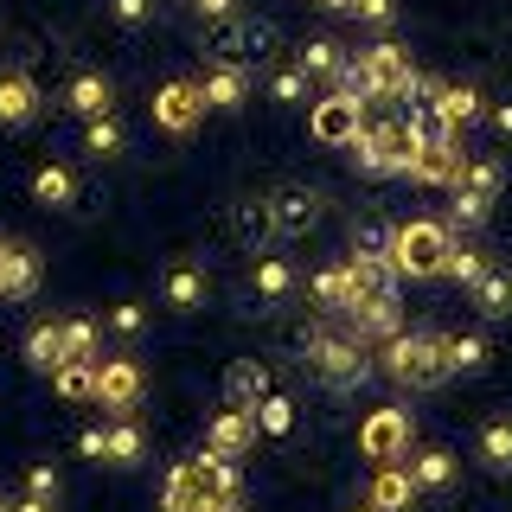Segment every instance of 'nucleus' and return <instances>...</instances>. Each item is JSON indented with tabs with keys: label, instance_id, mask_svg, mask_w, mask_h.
Instances as JSON below:
<instances>
[{
	"label": "nucleus",
	"instance_id": "1",
	"mask_svg": "<svg viewBox=\"0 0 512 512\" xmlns=\"http://www.w3.org/2000/svg\"><path fill=\"white\" fill-rule=\"evenodd\" d=\"M301 365H308L320 384H333V391H352V384H365L378 372L372 346L352 340L346 327H308V333H301Z\"/></svg>",
	"mask_w": 512,
	"mask_h": 512
},
{
	"label": "nucleus",
	"instance_id": "2",
	"mask_svg": "<svg viewBox=\"0 0 512 512\" xmlns=\"http://www.w3.org/2000/svg\"><path fill=\"white\" fill-rule=\"evenodd\" d=\"M372 365H378L391 384H404V391H436V384L448 378V365H442V333H436V327L391 333V340L378 346Z\"/></svg>",
	"mask_w": 512,
	"mask_h": 512
},
{
	"label": "nucleus",
	"instance_id": "3",
	"mask_svg": "<svg viewBox=\"0 0 512 512\" xmlns=\"http://www.w3.org/2000/svg\"><path fill=\"white\" fill-rule=\"evenodd\" d=\"M455 244V231L436 218H410V224H391V250H384V263H391L397 282H429L442 276V256Z\"/></svg>",
	"mask_w": 512,
	"mask_h": 512
},
{
	"label": "nucleus",
	"instance_id": "4",
	"mask_svg": "<svg viewBox=\"0 0 512 512\" xmlns=\"http://www.w3.org/2000/svg\"><path fill=\"white\" fill-rule=\"evenodd\" d=\"M205 45L224 58V64H269L276 58V26L269 20H250V13H224V20H212V32H205Z\"/></svg>",
	"mask_w": 512,
	"mask_h": 512
},
{
	"label": "nucleus",
	"instance_id": "5",
	"mask_svg": "<svg viewBox=\"0 0 512 512\" xmlns=\"http://www.w3.org/2000/svg\"><path fill=\"white\" fill-rule=\"evenodd\" d=\"M352 167L372 173V180H397L404 173V122H365L359 135L346 141Z\"/></svg>",
	"mask_w": 512,
	"mask_h": 512
},
{
	"label": "nucleus",
	"instance_id": "6",
	"mask_svg": "<svg viewBox=\"0 0 512 512\" xmlns=\"http://www.w3.org/2000/svg\"><path fill=\"white\" fill-rule=\"evenodd\" d=\"M359 58H365V77H372V103H404V90H410V77H416L410 45L378 39V45H365Z\"/></svg>",
	"mask_w": 512,
	"mask_h": 512
},
{
	"label": "nucleus",
	"instance_id": "7",
	"mask_svg": "<svg viewBox=\"0 0 512 512\" xmlns=\"http://www.w3.org/2000/svg\"><path fill=\"white\" fill-rule=\"evenodd\" d=\"M199 122H205L199 77H173V84L154 90V128H160V135H192Z\"/></svg>",
	"mask_w": 512,
	"mask_h": 512
},
{
	"label": "nucleus",
	"instance_id": "8",
	"mask_svg": "<svg viewBox=\"0 0 512 512\" xmlns=\"http://www.w3.org/2000/svg\"><path fill=\"white\" fill-rule=\"evenodd\" d=\"M346 333L365 346H384L391 333H404V314H397V295H352L346 301Z\"/></svg>",
	"mask_w": 512,
	"mask_h": 512
},
{
	"label": "nucleus",
	"instance_id": "9",
	"mask_svg": "<svg viewBox=\"0 0 512 512\" xmlns=\"http://www.w3.org/2000/svg\"><path fill=\"white\" fill-rule=\"evenodd\" d=\"M141 391H148V372H141L135 359H96L90 404H103V410H135Z\"/></svg>",
	"mask_w": 512,
	"mask_h": 512
},
{
	"label": "nucleus",
	"instance_id": "10",
	"mask_svg": "<svg viewBox=\"0 0 512 512\" xmlns=\"http://www.w3.org/2000/svg\"><path fill=\"white\" fill-rule=\"evenodd\" d=\"M359 128H365V103H352V96H333V90H327V96L308 109V135L327 141V148H346Z\"/></svg>",
	"mask_w": 512,
	"mask_h": 512
},
{
	"label": "nucleus",
	"instance_id": "11",
	"mask_svg": "<svg viewBox=\"0 0 512 512\" xmlns=\"http://www.w3.org/2000/svg\"><path fill=\"white\" fill-rule=\"evenodd\" d=\"M365 461H404L410 455V410H372L359 423Z\"/></svg>",
	"mask_w": 512,
	"mask_h": 512
},
{
	"label": "nucleus",
	"instance_id": "12",
	"mask_svg": "<svg viewBox=\"0 0 512 512\" xmlns=\"http://www.w3.org/2000/svg\"><path fill=\"white\" fill-rule=\"evenodd\" d=\"M32 199H39L45 212H77V205H84V173L64 167V160H45V167L32 173Z\"/></svg>",
	"mask_w": 512,
	"mask_h": 512
},
{
	"label": "nucleus",
	"instance_id": "13",
	"mask_svg": "<svg viewBox=\"0 0 512 512\" xmlns=\"http://www.w3.org/2000/svg\"><path fill=\"white\" fill-rule=\"evenodd\" d=\"M320 192L314 186H282L276 199H269V212H276V237H308L314 224H320Z\"/></svg>",
	"mask_w": 512,
	"mask_h": 512
},
{
	"label": "nucleus",
	"instance_id": "14",
	"mask_svg": "<svg viewBox=\"0 0 512 512\" xmlns=\"http://www.w3.org/2000/svg\"><path fill=\"white\" fill-rule=\"evenodd\" d=\"M148 455V429L135 423V410H109L103 423V468H135Z\"/></svg>",
	"mask_w": 512,
	"mask_h": 512
},
{
	"label": "nucleus",
	"instance_id": "15",
	"mask_svg": "<svg viewBox=\"0 0 512 512\" xmlns=\"http://www.w3.org/2000/svg\"><path fill=\"white\" fill-rule=\"evenodd\" d=\"M199 96H205V109H218V116H237V109L250 103V71L244 64H212V71L199 77Z\"/></svg>",
	"mask_w": 512,
	"mask_h": 512
},
{
	"label": "nucleus",
	"instance_id": "16",
	"mask_svg": "<svg viewBox=\"0 0 512 512\" xmlns=\"http://www.w3.org/2000/svg\"><path fill=\"white\" fill-rule=\"evenodd\" d=\"M250 442H256V416L250 410H237V404H224L212 423H205V448H212V455H250Z\"/></svg>",
	"mask_w": 512,
	"mask_h": 512
},
{
	"label": "nucleus",
	"instance_id": "17",
	"mask_svg": "<svg viewBox=\"0 0 512 512\" xmlns=\"http://www.w3.org/2000/svg\"><path fill=\"white\" fill-rule=\"evenodd\" d=\"M39 295V250L7 244L0 250V301H32Z\"/></svg>",
	"mask_w": 512,
	"mask_h": 512
},
{
	"label": "nucleus",
	"instance_id": "18",
	"mask_svg": "<svg viewBox=\"0 0 512 512\" xmlns=\"http://www.w3.org/2000/svg\"><path fill=\"white\" fill-rule=\"evenodd\" d=\"M231 237L250 256H263L269 244H276V212H269V199H237L231 205Z\"/></svg>",
	"mask_w": 512,
	"mask_h": 512
},
{
	"label": "nucleus",
	"instance_id": "19",
	"mask_svg": "<svg viewBox=\"0 0 512 512\" xmlns=\"http://www.w3.org/2000/svg\"><path fill=\"white\" fill-rule=\"evenodd\" d=\"M429 109H436V122L448 128V135H461V128H474L480 116H487V96H480L474 84H442Z\"/></svg>",
	"mask_w": 512,
	"mask_h": 512
},
{
	"label": "nucleus",
	"instance_id": "20",
	"mask_svg": "<svg viewBox=\"0 0 512 512\" xmlns=\"http://www.w3.org/2000/svg\"><path fill=\"white\" fill-rule=\"evenodd\" d=\"M295 288H301V276H295V263H288V256H269V250H263V256L250 263V295L263 301V308H276V301H288Z\"/></svg>",
	"mask_w": 512,
	"mask_h": 512
},
{
	"label": "nucleus",
	"instance_id": "21",
	"mask_svg": "<svg viewBox=\"0 0 512 512\" xmlns=\"http://www.w3.org/2000/svg\"><path fill=\"white\" fill-rule=\"evenodd\" d=\"M416 500V480L404 461H378V474H372V487H365V506H378V512H410Z\"/></svg>",
	"mask_w": 512,
	"mask_h": 512
},
{
	"label": "nucleus",
	"instance_id": "22",
	"mask_svg": "<svg viewBox=\"0 0 512 512\" xmlns=\"http://www.w3.org/2000/svg\"><path fill=\"white\" fill-rule=\"evenodd\" d=\"M269 391H276V378H269L263 359H237L231 372H224V404H237V410H256Z\"/></svg>",
	"mask_w": 512,
	"mask_h": 512
},
{
	"label": "nucleus",
	"instance_id": "23",
	"mask_svg": "<svg viewBox=\"0 0 512 512\" xmlns=\"http://www.w3.org/2000/svg\"><path fill=\"white\" fill-rule=\"evenodd\" d=\"M64 109H71V116H109V109H116V84H109L103 71H77L71 84H64Z\"/></svg>",
	"mask_w": 512,
	"mask_h": 512
},
{
	"label": "nucleus",
	"instance_id": "24",
	"mask_svg": "<svg viewBox=\"0 0 512 512\" xmlns=\"http://www.w3.org/2000/svg\"><path fill=\"white\" fill-rule=\"evenodd\" d=\"M160 295H167V308H173V314H199V308H205V295H212V276H205L199 263H173V269H167V282H160Z\"/></svg>",
	"mask_w": 512,
	"mask_h": 512
},
{
	"label": "nucleus",
	"instance_id": "25",
	"mask_svg": "<svg viewBox=\"0 0 512 512\" xmlns=\"http://www.w3.org/2000/svg\"><path fill=\"white\" fill-rule=\"evenodd\" d=\"M39 84H32L26 71H0V128H26L32 116H39Z\"/></svg>",
	"mask_w": 512,
	"mask_h": 512
},
{
	"label": "nucleus",
	"instance_id": "26",
	"mask_svg": "<svg viewBox=\"0 0 512 512\" xmlns=\"http://www.w3.org/2000/svg\"><path fill=\"white\" fill-rule=\"evenodd\" d=\"M487 359H493L487 333H442V365H448V378H474V372H487Z\"/></svg>",
	"mask_w": 512,
	"mask_h": 512
},
{
	"label": "nucleus",
	"instance_id": "27",
	"mask_svg": "<svg viewBox=\"0 0 512 512\" xmlns=\"http://www.w3.org/2000/svg\"><path fill=\"white\" fill-rule=\"evenodd\" d=\"M410 480H416V493H448L461 480V461L448 455V448H416V455H410Z\"/></svg>",
	"mask_w": 512,
	"mask_h": 512
},
{
	"label": "nucleus",
	"instance_id": "28",
	"mask_svg": "<svg viewBox=\"0 0 512 512\" xmlns=\"http://www.w3.org/2000/svg\"><path fill=\"white\" fill-rule=\"evenodd\" d=\"M192 468H199V480H205V500H244V474H237L231 455L199 448V455H192Z\"/></svg>",
	"mask_w": 512,
	"mask_h": 512
},
{
	"label": "nucleus",
	"instance_id": "29",
	"mask_svg": "<svg viewBox=\"0 0 512 512\" xmlns=\"http://www.w3.org/2000/svg\"><path fill=\"white\" fill-rule=\"evenodd\" d=\"M468 295H474V308L487 314V320H512V269L506 263H487V276H480Z\"/></svg>",
	"mask_w": 512,
	"mask_h": 512
},
{
	"label": "nucleus",
	"instance_id": "30",
	"mask_svg": "<svg viewBox=\"0 0 512 512\" xmlns=\"http://www.w3.org/2000/svg\"><path fill=\"white\" fill-rule=\"evenodd\" d=\"M205 506V480L192 461H180V468L167 474V487H160V512H199Z\"/></svg>",
	"mask_w": 512,
	"mask_h": 512
},
{
	"label": "nucleus",
	"instance_id": "31",
	"mask_svg": "<svg viewBox=\"0 0 512 512\" xmlns=\"http://www.w3.org/2000/svg\"><path fill=\"white\" fill-rule=\"evenodd\" d=\"M474 455H480V468H487V474H512V416H493V423L480 429Z\"/></svg>",
	"mask_w": 512,
	"mask_h": 512
},
{
	"label": "nucleus",
	"instance_id": "32",
	"mask_svg": "<svg viewBox=\"0 0 512 512\" xmlns=\"http://www.w3.org/2000/svg\"><path fill=\"white\" fill-rule=\"evenodd\" d=\"M26 365L39 378H52L64 365V346H58V320H39V327H26Z\"/></svg>",
	"mask_w": 512,
	"mask_h": 512
},
{
	"label": "nucleus",
	"instance_id": "33",
	"mask_svg": "<svg viewBox=\"0 0 512 512\" xmlns=\"http://www.w3.org/2000/svg\"><path fill=\"white\" fill-rule=\"evenodd\" d=\"M461 192H474V199H500V186H506V167L493 154H468V167H461V180H455Z\"/></svg>",
	"mask_w": 512,
	"mask_h": 512
},
{
	"label": "nucleus",
	"instance_id": "34",
	"mask_svg": "<svg viewBox=\"0 0 512 512\" xmlns=\"http://www.w3.org/2000/svg\"><path fill=\"white\" fill-rule=\"evenodd\" d=\"M346 276H352V295H397V276L384 256H346Z\"/></svg>",
	"mask_w": 512,
	"mask_h": 512
},
{
	"label": "nucleus",
	"instance_id": "35",
	"mask_svg": "<svg viewBox=\"0 0 512 512\" xmlns=\"http://www.w3.org/2000/svg\"><path fill=\"white\" fill-rule=\"evenodd\" d=\"M346 301H352V276H346V263H327V269L314 276V308L340 320V314H346Z\"/></svg>",
	"mask_w": 512,
	"mask_h": 512
},
{
	"label": "nucleus",
	"instance_id": "36",
	"mask_svg": "<svg viewBox=\"0 0 512 512\" xmlns=\"http://www.w3.org/2000/svg\"><path fill=\"white\" fill-rule=\"evenodd\" d=\"M122 148H128V135H122L116 109H109V116H90V122H84V154H90V160H116Z\"/></svg>",
	"mask_w": 512,
	"mask_h": 512
},
{
	"label": "nucleus",
	"instance_id": "37",
	"mask_svg": "<svg viewBox=\"0 0 512 512\" xmlns=\"http://www.w3.org/2000/svg\"><path fill=\"white\" fill-rule=\"evenodd\" d=\"M58 346L64 359H103V333H96V320H58Z\"/></svg>",
	"mask_w": 512,
	"mask_h": 512
},
{
	"label": "nucleus",
	"instance_id": "38",
	"mask_svg": "<svg viewBox=\"0 0 512 512\" xmlns=\"http://www.w3.org/2000/svg\"><path fill=\"white\" fill-rule=\"evenodd\" d=\"M487 263H493L487 250H474V244H448V256H442V276H448V282H461V288H474L480 276H487Z\"/></svg>",
	"mask_w": 512,
	"mask_h": 512
},
{
	"label": "nucleus",
	"instance_id": "39",
	"mask_svg": "<svg viewBox=\"0 0 512 512\" xmlns=\"http://www.w3.org/2000/svg\"><path fill=\"white\" fill-rule=\"evenodd\" d=\"M90 384H96V359H64L58 372H52V391H58V397H71V404H84Z\"/></svg>",
	"mask_w": 512,
	"mask_h": 512
},
{
	"label": "nucleus",
	"instance_id": "40",
	"mask_svg": "<svg viewBox=\"0 0 512 512\" xmlns=\"http://www.w3.org/2000/svg\"><path fill=\"white\" fill-rule=\"evenodd\" d=\"M327 84H333V96H352V103L372 109V77H365V58H340Z\"/></svg>",
	"mask_w": 512,
	"mask_h": 512
},
{
	"label": "nucleus",
	"instance_id": "41",
	"mask_svg": "<svg viewBox=\"0 0 512 512\" xmlns=\"http://www.w3.org/2000/svg\"><path fill=\"white\" fill-rule=\"evenodd\" d=\"M250 416H256V436H276V442L288 436V429H295V404H288L282 391H269V397H263V404H256Z\"/></svg>",
	"mask_w": 512,
	"mask_h": 512
},
{
	"label": "nucleus",
	"instance_id": "42",
	"mask_svg": "<svg viewBox=\"0 0 512 512\" xmlns=\"http://www.w3.org/2000/svg\"><path fill=\"white\" fill-rule=\"evenodd\" d=\"M448 192H455V205H448V231H480V224L493 218L487 199H474V192H461V186H448Z\"/></svg>",
	"mask_w": 512,
	"mask_h": 512
},
{
	"label": "nucleus",
	"instance_id": "43",
	"mask_svg": "<svg viewBox=\"0 0 512 512\" xmlns=\"http://www.w3.org/2000/svg\"><path fill=\"white\" fill-rule=\"evenodd\" d=\"M340 58H346V52H340L333 39H308V45L295 52V64H301L308 77H333V64H340Z\"/></svg>",
	"mask_w": 512,
	"mask_h": 512
},
{
	"label": "nucleus",
	"instance_id": "44",
	"mask_svg": "<svg viewBox=\"0 0 512 512\" xmlns=\"http://www.w3.org/2000/svg\"><path fill=\"white\" fill-rule=\"evenodd\" d=\"M269 96L295 109L301 96H308V71H301V64H276V71H269Z\"/></svg>",
	"mask_w": 512,
	"mask_h": 512
},
{
	"label": "nucleus",
	"instance_id": "45",
	"mask_svg": "<svg viewBox=\"0 0 512 512\" xmlns=\"http://www.w3.org/2000/svg\"><path fill=\"white\" fill-rule=\"evenodd\" d=\"M384 250H391V224H378V218L352 224V256H384Z\"/></svg>",
	"mask_w": 512,
	"mask_h": 512
},
{
	"label": "nucleus",
	"instance_id": "46",
	"mask_svg": "<svg viewBox=\"0 0 512 512\" xmlns=\"http://www.w3.org/2000/svg\"><path fill=\"white\" fill-rule=\"evenodd\" d=\"M141 327H148V308H141V301H116V308H109V333H116V340H135Z\"/></svg>",
	"mask_w": 512,
	"mask_h": 512
},
{
	"label": "nucleus",
	"instance_id": "47",
	"mask_svg": "<svg viewBox=\"0 0 512 512\" xmlns=\"http://www.w3.org/2000/svg\"><path fill=\"white\" fill-rule=\"evenodd\" d=\"M26 493L58 506V468H52V461H32V468H26Z\"/></svg>",
	"mask_w": 512,
	"mask_h": 512
},
{
	"label": "nucleus",
	"instance_id": "48",
	"mask_svg": "<svg viewBox=\"0 0 512 512\" xmlns=\"http://www.w3.org/2000/svg\"><path fill=\"white\" fill-rule=\"evenodd\" d=\"M109 13H116V26H148L160 13V0H109Z\"/></svg>",
	"mask_w": 512,
	"mask_h": 512
},
{
	"label": "nucleus",
	"instance_id": "49",
	"mask_svg": "<svg viewBox=\"0 0 512 512\" xmlns=\"http://www.w3.org/2000/svg\"><path fill=\"white\" fill-rule=\"evenodd\" d=\"M352 13H359L365 26H391V20H397V0H359Z\"/></svg>",
	"mask_w": 512,
	"mask_h": 512
},
{
	"label": "nucleus",
	"instance_id": "50",
	"mask_svg": "<svg viewBox=\"0 0 512 512\" xmlns=\"http://www.w3.org/2000/svg\"><path fill=\"white\" fill-rule=\"evenodd\" d=\"M77 455H84V461H103V423L77 429Z\"/></svg>",
	"mask_w": 512,
	"mask_h": 512
},
{
	"label": "nucleus",
	"instance_id": "51",
	"mask_svg": "<svg viewBox=\"0 0 512 512\" xmlns=\"http://www.w3.org/2000/svg\"><path fill=\"white\" fill-rule=\"evenodd\" d=\"M199 13L205 20H224V13H237V0H199Z\"/></svg>",
	"mask_w": 512,
	"mask_h": 512
},
{
	"label": "nucleus",
	"instance_id": "52",
	"mask_svg": "<svg viewBox=\"0 0 512 512\" xmlns=\"http://www.w3.org/2000/svg\"><path fill=\"white\" fill-rule=\"evenodd\" d=\"M487 116H493V128H500V135H512V103H493Z\"/></svg>",
	"mask_w": 512,
	"mask_h": 512
},
{
	"label": "nucleus",
	"instance_id": "53",
	"mask_svg": "<svg viewBox=\"0 0 512 512\" xmlns=\"http://www.w3.org/2000/svg\"><path fill=\"white\" fill-rule=\"evenodd\" d=\"M7 512H52V500H32L26 493V500H7Z\"/></svg>",
	"mask_w": 512,
	"mask_h": 512
},
{
	"label": "nucleus",
	"instance_id": "54",
	"mask_svg": "<svg viewBox=\"0 0 512 512\" xmlns=\"http://www.w3.org/2000/svg\"><path fill=\"white\" fill-rule=\"evenodd\" d=\"M199 512H244V500H205Z\"/></svg>",
	"mask_w": 512,
	"mask_h": 512
},
{
	"label": "nucleus",
	"instance_id": "55",
	"mask_svg": "<svg viewBox=\"0 0 512 512\" xmlns=\"http://www.w3.org/2000/svg\"><path fill=\"white\" fill-rule=\"evenodd\" d=\"M314 7H327V13H352L359 0H314Z\"/></svg>",
	"mask_w": 512,
	"mask_h": 512
},
{
	"label": "nucleus",
	"instance_id": "56",
	"mask_svg": "<svg viewBox=\"0 0 512 512\" xmlns=\"http://www.w3.org/2000/svg\"><path fill=\"white\" fill-rule=\"evenodd\" d=\"M352 512H378V506H352Z\"/></svg>",
	"mask_w": 512,
	"mask_h": 512
},
{
	"label": "nucleus",
	"instance_id": "57",
	"mask_svg": "<svg viewBox=\"0 0 512 512\" xmlns=\"http://www.w3.org/2000/svg\"><path fill=\"white\" fill-rule=\"evenodd\" d=\"M0 512H7V500H0Z\"/></svg>",
	"mask_w": 512,
	"mask_h": 512
},
{
	"label": "nucleus",
	"instance_id": "58",
	"mask_svg": "<svg viewBox=\"0 0 512 512\" xmlns=\"http://www.w3.org/2000/svg\"><path fill=\"white\" fill-rule=\"evenodd\" d=\"M0 250H7V244H0Z\"/></svg>",
	"mask_w": 512,
	"mask_h": 512
}]
</instances>
